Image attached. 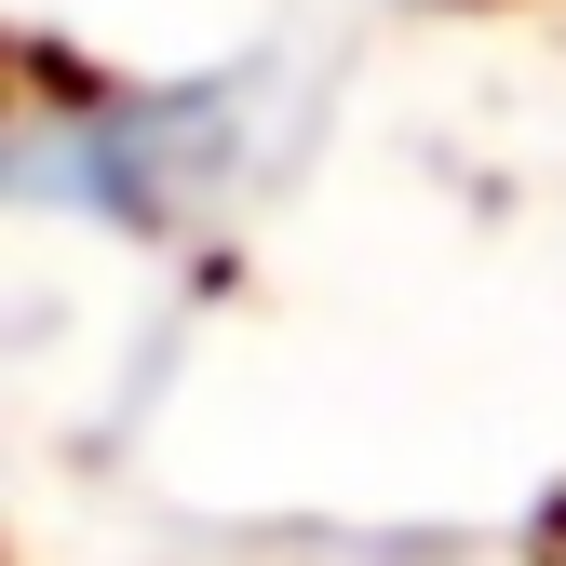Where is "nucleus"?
<instances>
[{"label": "nucleus", "instance_id": "obj_1", "mask_svg": "<svg viewBox=\"0 0 566 566\" xmlns=\"http://www.w3.org/2000/svg\"><path fill=\"white\" fill-rule=\"evenodd\" d=\"M41 163H54V135L0 108V202H14V189H41Z\"/></svg>", "mask_w": 566, "mask_h": 566}]
</instances>
